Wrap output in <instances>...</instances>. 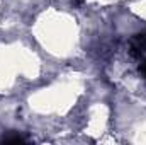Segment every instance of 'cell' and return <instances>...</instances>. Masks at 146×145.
Returning <instances> with one entry per match:
<instances>
[{
    "instance_id": "obj_2",
    "label": "cell",
    "mask_w": 146,
    "mask_h": 145,
    "mask_svg": "<svg viewBox=\"0 0 146 145\" xmlns=\"http://www.w3.org/2000/svg\"><path fill=\"white\" fill-rule=\"evenodd\" d=\"M141 73H143V77L146 79V62L143 63V65H141Z\"/></svg>"
},
{
    "instance_id": "obj_1",
    "label": "cell",
    "mask_w": 146,
    "mask_h": 145,
    "mask_svg": "<svg viewBox=\"0 0 146 145\" xmlns=\"http://www.w3.org/2000/svg\"><path fill=\"white\" fill-rule=\"evenodd\" d=\"M3 142H7V144H19V142H26V138H24V137H21V135H15V137L3 138Z\"/></svg>"
}]
</instances>
